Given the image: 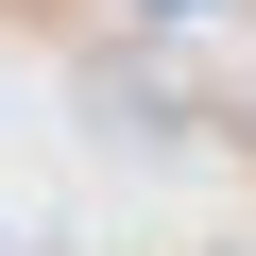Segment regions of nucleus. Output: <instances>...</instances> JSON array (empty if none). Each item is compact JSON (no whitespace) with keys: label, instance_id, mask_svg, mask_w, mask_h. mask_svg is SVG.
Listing matches in <instances>:
<instances>
[{"label":"nucleus","instance_id":"obj_1","mask_svg":"<svg viewBox=\"0 0 256 256\" xmlns=\"http://www.w3.org/2000/svg\"><path fill=\"white\" fill-rule=\"evenodd\" d=\"M137 18H205V0H137Z\"/></svg>","mask_w":256,"mask_h":256},{"label":"nucleus","instance_id":"obj_2","mask_svg":"<svg viewBox=\"0 0 256 256\" xmlns=\"http://www.w3.org/2000/svg\"><path fill=\"white\" fill-rule=\"evenodd\" d=\"M222 256H256V239H222Z\"/></svg>","mask_w":256,"mask_h":256}]
</instances>
